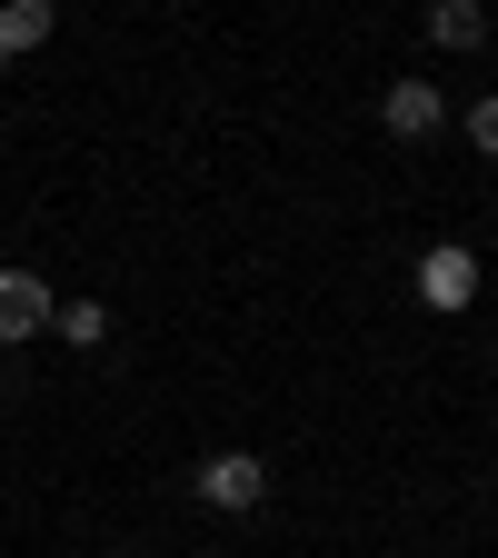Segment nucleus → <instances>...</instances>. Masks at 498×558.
Listing matches in <instances>:
<instances>
[{
  "label": "nucleus",
  "mask_w": 498,
  "mask_h": 558,
  "mask_svg": "<svg viewBox=\"0 0 498 558\" xmlns=\"http://www.w3.org/2000/svg\"><path fill=\"white\" fill-rule=\"evenodd\" d=\"M190 499H199V509H220V519H240V509L269 499V469H259L250 449H209V459L190 469Z\"/></svg>",
  "instance_id": "nucleus-1"
},
{
  "label": "nucleus",
  "mask_w": 498,
  "mask_h": 558,
  "mask_svg": "<svg viewBox=\"0 0 498 558\" xmlns=\"http://www.w3.org/2000/svg\"><path fill=\"white\" fill-rule=\"evenodd\" d=\"M478 250L469 240H429V250H418V310H439V319H459L469 300H478Z\"/></svg>",
  "instance_id": "nucleus-2"
},
{
  "label": "nucleus",
  "mask_w": 498,
  "mask_h": 558,
  "mask_svg": "<svg viewBox=\"0 0 498 558\" xmlns=\"http://www.w3.org/2000/svg\"><path fill=\"white\" fill-rule=\"evenodd\" d=\"M379 130L409 140V150H418V140H439V130H449V90H439V81H389V90H379Z\"/></svg>",
  "instance_id": "nucleus-3"
},
{
  "label": "nucleus",
  "mask_w": 498,
  "mask_h": 558,
  "mask_svg": "<svg viewBox=\"0 0 498 558\" xmlns=\"http://www.w3.org/2000/svg\"><path fill=\"white\" fill-rule=\"evenodd\" d=\"M50 310H60V290H50L40 269H0V349L40 339V329H50Z\"/></svg>",
  "instance_id": "nucleus-4"
},
{
  "label": "nucleus",
  "mask_w": 498,
  "mask_h": 558,
  "mask_svg": "<svg viewBox=\"0 0 498 558\" xmlns=\"http://www.w3.org/2000/svg\"><path fill=\"white\" fill-rule=\"evenodd\" d=\"M50 40H60V0H0V60L50 50Z\"/></svg>",
  "instance_id": "nucleus-5"
},
{
  "label": "nucleus",
  "mask_w": 498,
  "mask_h": 558,
  "mask_svg": "<svg viewBox=\"0 0 498 558\" xmlns=\"http://www.w3.org/2000/svg\"><path fill=\"white\" fill-rule=\"evenodd\" d=\"M418 31H429L439 50H478L488 40V0H429V21H418Z\"/></svg>",
  "instance_id": "nucleus-6"
},
{
  "label": "nucleus",
  "mask_w": 498,
  "mask_h": 558,
  "mask_svg": "<svg viewBox=\"0 0 498 558\" xmlns=\"http://www.w3.org/2000/svg\"><path fill=\"white\" fill-rule=\"evenodd\" d=\"M50 329H60L70 349H100V339H110V310H100V300H60V310H50Z\"/></svg>",
  "instance_id": "nucleus-7"
},
{
  "label": "nucleus",
  "mask_w": 498,
  "mask_h": 558,
  "mask_svg": "<svg viewBox=\"0 0 498 558\" xmlns=\"http://www.w3.org/2000/svg\"><path fill=\"white\" fill-rule=\"evenodd\" d=\"M459 130H469V150H478V160H498V90H488V100H469V120H459Z\"/></svg>",
  "instance_id": "nucleus-8"
},
{
  "label": "nucleus",
  "mask_w": 498,
  "mask_h": 558,
  "mask_svg": "<svg viewBox=\"0 0 498 558\" xmlns=\"http://www.w3.org/2000/svg\"><path fill=\"white\" fill-rule=\"evenodd\" d=\"M0 90H11V60H0Z\"/></svg>",
  "instance_id": "nucleus-9"
},
{
  "label": "nucleus",
  "mask_w": 498,
  "mask_h": 558,
  "mask_svg": "<svg viewBox=\"0 0 498 558\" xmlns=\"http://www.w3.org/2000/svg\"><path fill=\"white\" fill-rule=\"evenodd\" d=\"M488 379H498V360H488Z\"/></svg>",
  "instance_id": "nucleus-10"
}]
</instances>
